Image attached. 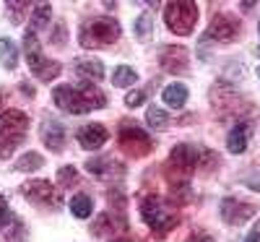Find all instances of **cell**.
<instances>
[{"label":"cell","mask_w":260,"mask_h":242,"mask_svg":"<svg viewBox=\"0 0 260 242\" xmlns=\"http://www.w3.org/2000/svg\"><path fill=\"white\" fill-rule=\"evenodd\" d=\"M120 37V24L115 18H94L81 29V45L83 47H107Z\"/></svg>","instance_id":"4"},{"label":"cell","mask_w":260,"mask_h":242,"mask_svg":"<svg viewBox=\"0 0 260 242\" xmlns=\"http://www.w3.org/2000/svg\"><path fill=\"white\" fill-rule=\"evenodd\" d=\"M52 99L62 112H71V115H86V112H91V109L107 104V97L94 83L83 86V89H73V86L62 83L57 89H52Z\"/></svg>","instance_id":"1"},{"label":"cell","mask_w":260,"mask_h":242,"mask_svg":"<svg viewBox=\"0 0 260 242\" xmlns=\"http://www.w3.org/2000/svg\"><path fill=\"white\" fill-rule=\"evenodd\" d=\"M247 138H250V125L247 123H240V125H234L232 128V133L226 138V148L232 154H242L247 148Z\"/></svg>","instance_id":"16"},{"label":"cell","mask_w":260,"mask_h":242,"mask_svg":"<svg viewBox=\"0 0 260 242\" xmlns=\"http://www.w3.org/2000/svg\"><path fill=\"white\" fill-rule=\"evenodd\" d=\"M201 159H203V154L195 148V146H187V143H180V146H175L172 148V157H169V167H175L180 174H192L195 172V167L201 164Z\"/></svg>","instance_id":"8"},{"label":"cell","mask_w":260,"mask_h":242,"mask_svg":"<svg viewBox=\"0 0 260 242\" xmlns=\"http://www.w3.org/2000/svg\"><path fill=\"white\" fill-rule=\"evenodd\" d=\"M146 123H148V128H154V130H161L167 123H169V115L164 112L161 107H156V104H151L148 107V112H146Z\"/></svg>","instance_id":"24"},{"label":"cell","mask_w":260,"mask_h":242,"mask_svg":"<svg viewBox=\"0 0 260 242\" xmlns=\"http://www.w3.org/2000/svg\"><path fill=\"white\" fill-rule=\"evenodd\" d=\"M141 216H143V222L151 227V232L159 234V237H164L169 229H175L180 224V216L167 211L164 201L156 198V195H146L141 201Z\"/></svg>","instance_id":"3"},{"label":"cell","mask_w":260,"mask_h":242,"mask_svg":"<svg viewBox=\"0 0 260 242\" xmlns=\"http://www.w3.org/2000/svg\"><path fill=\"white\" fill-rule=\"evenodd\" d=\"M221 216H224V222H226V224L240 227V224L247 222L250 216H255V206H250V203H240L237 198H224V201H221Z\"/></svg>","instance_id":"11"},{"label":"cell","mask_w":260,"mask_h":242,"mask_svg":"<svg viewBox=\"0 0 260 242\" xmlns=\"http://www.w3.org/2000/svg\"><path fill=\"white\" fill-rule=\"evenodd\" d=\"M24 52H26L29 71H31L39 81H52V78L60 73V63H55V60H50V57L42 55L34 32H26V37H24Z\"/></svg>","instance_id":"5"},{"label":"cell","mask_w":260,"mask_h":242,"mask_svg":"<svg viewBox=\"0 0 260 242\" xmlns=\"http://www.w3.org/2000/svg\"><path fill=\"white\" fill-rule=\"evenodd\" d=\"M8 8H13V21L18 24L21 16H24V11H26V8H31V6H29V3H8Z\"/></svg>","instance_id":"30"},{"label":"cell","mask_w":260,"mask_h":242,"mask_svg":"<svg viewBox=\"0 0 260 242\" xmlns=\"http://www.w3.org/2000/svg\"><path fill=\"white\" fill-rule=\"evenodd\" d=\"M161 97H164V104H167V107L180 109V107H185V102H187V86H185V83H169V86H164Z\"/></svg>","instance_id":"17"},{"label":"cell","mask_w":260,"mask_h":242,"mask_svg":"<svg viewBox=\"0 0 260 242\" xmlns=\"http://www.w3.org/2000/svg\"><path fill=\"white\" fill-rule=\"evenodd\" d=\"M138 81V71L130 68V65H117L115 73H112V86L117 89H125V86H133Z\"/></svg>","instance_id":"21"},{"label":"cell","mask_w":260,"mask_h":242,"mask_svg":"<svg viewBox=\"0 0 260 242\" xmlns=\"http://www.w3.org/2000/svg\"><path fill=\"white\" fill-rule=\"evenodd\" d=\"M42 164H45V159H42L39 154L31 151V154H24V157L13 164V169H16V172H31V169H39Z\"/></svg>","instance_id":"25"},{"label":"cell","mask_w":260,"mask_h":242,"mask_svg":"<svg viewBox=\"0 0 260 242\" xmlns=\"http://www.w3.org/2000/svg\"><path fill=\"white\" fill-rule=\"evenodd\" d=\"M26 130H29V117L18 109H6L0 115V157H8L26 138Z\"/></svg>","instance_id":"2"},{"label":"cell","mask_w":260,"mask_h":242,"mask_svg":"<svg viewBox=\"0 0 260 242\" xmlns=\"http://www.w3.org/2000/svg\"><path fill=\"white\" fill-rule=\"evenodd\" d=\"M86 169L94 172L96 177H115L112 172H120V164H115V159H110V157H96V159L86 162Z\"/></svg>","instance_id":"18"},{"label":"cell","mask_w":260,"mask_h":242,"mask_svg":"<svg viewBox=\"0 0 260 242\" xmlns=\"http://www.w3.org/2000/svg\"><path fill=\"white\" fill-rule=\"evenodd\" d=\"M50 18H52V6L50 3H39L31 13V32L34 29H45L50 24Z\"/></svg>","instance_id":"22"},{"label":"cell","mask_w":260,"mask_h":242,"mask_svg":"<svg viewBox=\"0 0 260 242\" xmlns=\"http://www.w3.org/2000/svg\"><path fill=\"white\" fill-rule=\"evenodd\" d=\"M120 148L125 151V154H133V157H146V154L151 151V146H154V141L148 138V133L143 128H138V125H130V123H125L122 128H120Z\"/></svg>","instance_id":"7"},{"label":"cell","mask_w":260,"mask_h":242,"mask_svg":"<svg viewBox=\"0 0 260 242\" xmlns=\"http://www.w3.org/2000/svg\"><path fill=\"white\" fill-rule=\"evenodd\" d=\"M117 229L120 232L125 229V219H115L112 214H102L96 222H94V227H91L94 234H115Z\"/></svg>","instance_id":"20"},{"label":"cell","mask_w":260,"mask_h":242,"mask_svg":"<svg viewBox=\"0 0 260 242\" xmlns=\"http://www.w3.org/2000/svg\"><path fill=\"white\" fill-rule=\"evenodd\" d=\"M257 76H260V71H257Z\"/></svg>","instance_id":"36"},{"label":"cell","mask_w":260,"mask_h":242,"mask_svg":"<svg viewBox=\"0 0 260 242\" xmlns=\"http://www.w3.org/2000/svg\"><path fill=\"white\" fill-rule=\"evenodd\" d=\"M161 68L169 73H187V50L185 47H164L159 55Z\"/></svg>","instance_id":"12"},{"label":"cell","mask_w":260,"mask_h":242,"mask_svg":"<svg viewBox=\"0 0 260 242\" xmlns=\"http://www.w3.org/2000/svg\"><path fill=\"white\" fill-rule=\"evenodd\" d=\"M11 216H13V214H11V206H8V198H6V195H0V229L13 222Z\"/></svg>","instance_id":"28"},{"label":"cell","mask_w":260,"mask_h":242,"mask_svg":"<svg viewBox=\"0 0 260 242\" xmlns=\"http://www.w3.org/2000/svg\"><path fill=\"white\" fill-rule=\"evenodd\" d=\"M112 242H136V239H133V237H115Z\"/></svg>","instance_id":"33"},{"label":"cell","mask_w":260,"mask_h":242,"mask_svg":"<svg viewBox=\"0 0 260 242\" xmlns=\"http://www.w3.org/2000/svg\"><path fill=\"white\" fill-rule=\"evenodd\" d=\"M76 71H78L81 78L91 81V83H99V81L104 78V65H102L99 60H94V57H81V60H76Z\"/></svg>","instance_id":"15"},{"label":"cell","mask_w":260,"mask_h":242,"mask_svg":"<svg viewBox=\"0 0 260 242\" xmlns=\"http://www.w3.org/2000/svg\"><path fill=\"white\" fill-rule=\"evenodd\" d=\"M187 242H213V237L206 234V232H192V234L187 237Z\"/></svg>","instance_id":"31"},{"label":"cell","mask_w":260,"mask_h":242,"mask_svg":"<svg viewBox=\"0 0 260 242\" xmlns=\"http://www.w3.org/2000/svg\"><path fill=\"white\" fill-rule=\"evenodd\" d=\"M71 211H73L76 219H89V216H91V198H89V195H83V193L73 195Z\"/></svg>","instance_id":"23"},{"label":"cell","mask_w":260,"mask_h":242,"mask_svg":"<svg viewBox=\"0 0 260 242\" xmlns=\"http://www.w3.org/2000/svg\"><path fill=\"white\" fill-rule=\"evenodd\" d=\"M237 37H240V21L229 13L213 16L211 26L206 32V39H216V42H234Z\"/></svg>","instance_id":"9"},{"label":"cell","mask_w":260,"mask_h":242,"mask_svg":"<svg viewBox=\"0 0 260 242\" xmlns=\"http://www.w3.org/2000/svg\"><path fill=\"white\" fill-rule=\"evenodd\" d=\"M250 185H252V188H260V185H255V183H250Z\"/></svg>","instance_id":"35"},{"label":"cell","mask_w":260,"mask_h":242,"mask_svg":"<svg viewBox=\"0 0 260 242\" xmlns=\"http://www.w3.org/2000/svg\"><path fill=\"white\" fill-rule=\"evenodd\" d=\"M3 104H6V92L0 89V109H3Z\"/></svg>","instance_id":"34"},{"label":"cell","mask_w":260,"mask_h":242,"mask_svg":"<svg viewBox=\"0 0 260 242\" xmlns=\"http://www.w3.org/2000/svg\"><path fill=\"white\" fill-rule=\"evenodd\" d=\"M245 242H260V222H257V224L250 229V234L245 237Z\"/></svg>","instance_id":"32"},{"label":"cell","mask_w":260,"mask_h":242,"mask_svg":"<svg viewBox=\"0 0 260 242\" xmlns=\"http://www.w3.org/2000/svg\"><path fill=\"white\" fill-rule=\"evenodd\" d=\"M146 102V94L143 92H130L127 97H125V104L127 107H138V104H143Z\"/></svg>","instance_id":"29"},{"label":"cell","mask_w":260,"mask_h":242,"mask_svg":"<svg viewBox=\"0 0 260 242\" xmlns=\"http://www.w3.org/2000/svg\"><path fill=\"white\" fill-rule=\"evenodd\" d=\"M78 143L86 148V151H94V148H102L107 143V138H110V133H107V128L102 123H86L78 128L76 133Z\"/></svg>","instance_id":"10"},{"label":"cell","mask_w":260,"mask_h":242,"mask_svg":"<svg viewBox=\"0 0 260 242\" xmlns=\"http://www.w3.org/2000/svg\"><path fill=\"white\" fill-rule=\"evenodd\" d=\"M76 180H78V172H76V167H62V169H60V177H57V183H60L62 188H71Z\"/></svg>","instance_id":"27"},{"label":"cell","mask_w":260,"mask_h":242,"mask_svg":"<svg viewBox=\"0 0 260 242\" xmlns=\"http://www.w3.org/2000/svg\"><path fill=\"white\" fill-rule=\"evenodd\" d=\"M21 190L26 193L29 201H37V203H52L55 201V190L47 180H31V183H24Z\"/></svg>","instance_id":"13"},{"label":"cell","mask_w":260,"mask_h":242,"mask_svg":"<svg viewBox=\"0 0 260 242\" xmlns=\"http://www.w3.org/2000/svg\"><path fill=\"white\" fill-rule=\"evenodd\" d=\"M42 141H45V146L47 148H52V151H60L62 146H65V128L60 125V123H45L42 125Z\"/></svg>","instance_id":"14"},{"label":"cell","mask_w":260,"mask_h":242,"mask_svg":"<svg viewBox=\"0 0 260 242\" xmlns=\"http://www.w3.org/2000/svg\"><path fill=\"white\" fill-rule=\"evenodd\" d=\"M148 34H151V16L143 13V16L136 21V37H138V39H148Z\"/></svg>","instance_id":"26"},{"label":"cell","mask_w":260,"mask_h":242,"mask_svg":"<svg viewBox=\"0 0 260 242\" xmlns=\"http://www.w3.org/2000/svg\"><path fill=\"white\" fill-rule=\"evenodd\" d=\"M0 65H3L6 71H16V65H18V47L8 37L0 39Z\"/></svg>","instance_id":"19"},{"label":"cell","mask_w":260,"mask_h":242,"mask_svg":"<svg viewBox=\"0 0 260 242\" xmlns=\"http://www.w3.org/2000/svg\"><path fill=\"white\" fill-rule=\"evenodd\" d=\"M164 21H167L169 32L187 37L195 29V24H198V6L195 3H167Z\"/></svg>","instance_id":"6"}]
</instances>
